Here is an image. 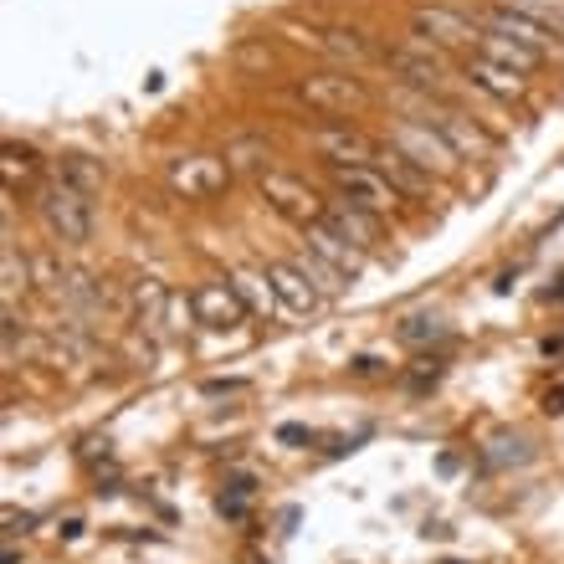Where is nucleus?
<instances>
[{
    "instance_id": "nucleus-18",
    "label": "nucleus",
    "mask_w": 564,
    "mask_h": 564,
    "mask_svg": "<svg viewBox=\"0 0 564 564\" xmlns=\"http://www.w3.org/2000/svg\"><path fill=\"white\" fill-rule=\"evenodd\" d=\"M324 226L328 231H339L355 252H375V241H380V231H375V216H365V210H355V206H344V200H334L328 206V216H324Z\"/></svg>"
},
{
    "instance_id": "nucleus-14",
    "label": "nucleus",
    "mask_w": 564,
    "mask_h": 564,
    "mask_svg": "<svg viewBox=\"0 0 564 564\" xmlns=\"http://www.w3.org/2000/svg\"><path fill=\"white\" fill-rule=\"evenodd\" d=\"M462 77H467V83H473L477 93L498 98V104H519L523 93H529V77L513 73V67H503V62L482 57V52H473V57L462 62Z\"/></svg>"
},
{
    "instance_id": "nucleus-13",
    "label": "nucleus",
    "mask_w": 564,
    "mask_h": 564,
    "mask_svg": "<svg viewBox=\"0 0 564 564\" xmlns=\"http://www.w3.org/2000/svg\"><path fill=\"white\" fill-rule=\"evenodd\" d=\"M170 303H175V293L164 288L154 272H139L134 282H129V308H134V328H144V334H170Z\"/></svg>"
},
{
    "instance_id": "nucleus-15",
    "label": "nucleus",
    "mask_w": 564,
    "mask_h": 564,
    "mask_svg": "<svg viewBox=\"0 0 564 564\" xmlns=\"http://www.w3.org/2000/svg\"><path fill=\"white\" fill-rule=\"evenodd\" d=\"M262 272H268V282L278 288V297H282V308H288V313H297V318H308V313L324 308V293L313 288L308 272L297 268V262H278V257H272V262H268Z\"/></svg>"
},
{
    "instance_id": "nucleus-24",
    "label": "nucleus",
    "mask_w": 564,
    "mask_h": 564,
    "mask_svg": "<svg viewBox=\"0 0 564 564\" xmlns=\"http://www.w3.org/2000/svg\"><path fill=\"white\" fill-rule=\"evenodd\" d=\"M57 180L77 185L83 195H93L98 185H104V170H98L93 160H83V154H62V160H57Z\"/></svg>"
},
{
    "instance_id": "nucleus-9",
    "label": "nucleus",
    "mask_w": 564,
    "mask_h": 564,
    "mask_svg": "<svg viewBox=\"0 0 564 564\" xmlns=\"http://www.w3.org/2000/svg\"><path fill=\"white\" fill-rule=\"evenodd\" d=\"M308 144L318 149V160L324 164H375L380 139H370L365 129H349V123H339V119H328L308 134Z\"/></svg>"
},
{
    "instance_id": "nucleus-21",
    "label": "nucleus",
    "mask_w": 564,
    "mask_h": 564,
    "mask_svg": "<svg viewBox=\"0 0 564 564\" xmlns=\"http://www.w3.org/2000/svg\"><path fill=\"white\" fill-rule=\"evenodd\" d=\"M0 278H6V282H0V293H6V308H11L15 293H26L31 278H36V262H26V257L6 241V252H0Z\"/></svg>"
},
{
    "instance_id": "nucleus-4",
    "label": "nucleus",
    "mask_w": 564,
    "mask_h": 564,
    "mask_svg": "<svg viewBox=\"0 0 564 564\" xmlns=\"http://www.w3.org/2000/svg\"><path fill=\"white\" fill-rule=\"evenodd\" d=\"M390 144L401 149L411 164H421L426 175H457V164H462V154L452 144H446L431 123H421V119H390Z\"/></svg>"
},
{
    "instance_id": "nucleus-1",
    "label": "nucleus",
    "mask_w": 564,
    "mask_h": 564,
    "mask_svg": "<svg viewBox=\"0 0 564 564\" xmlns=\"http://www.w3.org/2000/svg\"><path fill=\"white\" fill-rule=\"evenodd\" d=\"M36 216H42L46 237L62 241V247H83L93 237V195H83L67 180L36 185Z\"/></svg>"
},
{
    "instance_id": "nucleus-16",
    "label": "nucleus",
    "mask_w": 564,
    "mask_h": 564,
    "mask_svg": "<svg viewBox=\"0 0 564 564\" xmlns=\"http://www.w3.org/2000/svg\"><path fill=\"white\" fill-rule=\"evenodd\" d=\"M303 247H308L313 257H324V262H328L334 272H339L344 282H355L359 272H365V252H355V247H349V241H344L339 231H328L324 221L303 231Z\"/></svg>"
},
{
    "instance_id": "nucleus-6",
    "label": "nucleus",
    "mask_w": 564,
    "mask_h": 564,
    "mask_svg": "<svg viewBox=\"0 0 564 564\" xmlns=\"http://www.w3.org/2000/svg\"><path fill=\"white\" fill-rule=\"evenodd\" d=\"M416 113H411V119H421V123H431V129H436V134L446 139V144L457 149V154H473V160H488V134H482V129H477L473 119H467V113H462V108H452L446 104V98H431V93H421L416 104Z\"/></svg>"
},
{
    "instance_id": "nucleus-17",
    "label": "nucleus",
    "mask_w": 564,
    "mask_h": 564,
    "mask_svg": "<svg viewBox=\"0 0 564 564\" xmlns=\"http://www.w3.org/2000/svg\"><path fill=\"white\" fill-rule=\"evenodd\" d=\"M375 170H380V175H386L401 195H416V200H421V195H431V175L421 170V164L405 160V154H401L395 144H390V139H386L380 149H375Z\"/></svg>"
},
{
    "instance_id": "nucleus-11",
    "label": "nucleus",
    "mask_w": 564,
    "mask_h": 564,
    "mask_svg": "<svg viewBox=\"0 0 564 564\" xmlns=\"http://www.w3.org/2000/svg\"><path fill=\"white\" fill-rule=\"evenodd\" d=\"M191 303H195V318H200L206 328H237V324H247V318H252L231 278H206V282H195Z\"/></svg>"
},
{
    "instance_id": "nucleus-12",
    "label": "nucleus",
    "mask_w": 564,
    "mask_h": 564,
    "mask_svg": "<svg viewBox=\"0 0 564 564\" xmlns=\"http://www.w3.org/2000/svg\"><path fill=\"white\" fill-rule=\"evenodd\" d=\"M477 26L492 31V36H513V42L534 46V52H544V57H550L554 46H560V36H554L550 26L529 21V15L513 11V6H482V11H477Z\"/></svg>"
},
{
    "instance_id": "nucleus-23",
    "label": "nucleus",
    "mask_w": 564,
    "mask_h": 564,
    "mask_svg": "<svg viewBox=\"0 0 564 564\" xmlns=\"http://www.w3.org/2000/svg\"><path fill=\"white\" fill-rule=\"evenodd\" d=\"M36 164H42V160H36V149L15 144V139H11V144H6V160H0L6 185H11V191H15V185H31V180H36Z\"/></svg>"
},
{
    "instance_id": "nucleus-26",
    "label": "nucleus",
    "mask_w": 564,
    "mask_h": 564,
    "mask_svg": "<svg viewBox=\"0 0 564 564\" xmlns=\"http://www.w3.org/2000/svg\"><path fill=\"white\" fill-rule=\"evenodd\" d=\"M262 160H272L268 139H231V144H226V164H231V170H257V175H262Z\"/></svg>"
},
{
    "instance_id": "nucleus-8",
    "label": "nucleus",
    "mask_w": 564,
    "mask_h": 564,
    "mask_svg": "<svg viewBox=\"0 0 564 564\" xmlns=\"http://www.w3.org/2000/svg\"><path fill=\"white\" fill-rule=\"evenodd\" d=\"M293 93H297V104H308L313 113H328V119H339V113L365 104V88L349 73H308V77H297Z\"/></svg>"
},
{
    "instance_id": "nucleus-28",
    "label": "nucleus",
    "mask_w": 564,
    "mask_h": 564,
    "mask_svg": "<svg viewBox=\"0 0 564 564\" xmlns=\"http://www.w3.org/2000/svg\"><path fill=\"white\" fill-rule=\"evenodd\" d=\"M191 324H200V318H195V303L175 293V303H170V334H185Z\"/></svg>"
},
{
    "instance_id": "nucleus-3",
    "label": "nucleus",
    "mask_w": 564,
    "mask_h": 564,
    "mask_svg": "<svg viewBox=\"0 0 564 564\" xmlns=\"http://www.w3.org/2000/svg\"><path fill=\"white\" fill-rule=\"evenodd\" d=\"M257 195H262L268 210H278L282 221L303 226V231L328 216V200H318L313 185H303L297 175H282V170H262V175H257Z\"/></svg>"
},
{
    "instance_id": "nucleus-29",
    "label": "nucleus",
    "mask_w": 564,
    "mask_h": 564,
    "mask_svg": "<svg viewBox=\"0 0 564 564\" xmlns=\"http://www.w3.org/2000/svg\"><path fill=\"white\" fill-rule=\"evenodd\" d=\"M426 334H436V318H411L401 328V339H426Z\"/></svg>"
},
{
    "instance_id": "nucleus-7",
    "label": "nucleus",
    "mask_w": 564,
    "mask_h": 564,
    "mask_svg": "<svg viewBox=\"0 0 564 564\" xmlns=\"http://www.w3.org/2000/svg\"><path fill=\"white\" fill-rule=\"evenodd\" d=\"M411 36L436 46V52H462V46L482 42V26H477V15L446 11V6H416L411 11Z\"/></svg>"
},
{
    "instance_id": "nucleus-27",
    "label": "nucleus",
    "mask_w": 564,
    "mask_h": 564,
    "mask_svg": "<svg viewBox=\"0 0 564 564\" xmlns=\"http://www.w3.org/2000/svg\"><path fill=\"white\" fill-rule=\"evenodd\" d=\"M297 268L308 272V282H313V288H318V293H324V297L344 293V278H339V272H334V268H328L324 257H313V252H303V257H297Z\"/></svg>"
},
{
    "instance_id": "nucleus-22",
    "label": "nucleus",
    "mask_w": 564,
    "mask_h": 564,
    "mask_svg": "<svg viewBox=\"0 0 564 564\" xmlns=\"http://www.w3.org/2000/svg\"><path fill=\"white\" fill-rule=\"evenodd\" d=\"M318 52H328V57H339V62H365L370 57V46L359 42V31H344V26L318 31Z\"/></svg>"
},
{
    "instance_id": "nucleus-25",
    "label": "nucleus",
    "mask_w": 564,
    "mask_h": 564,
    "mask_svg": "<svg viewBox=\"0 0 564 564\" xmlns=\"http://www.w3.org/2000/svg\"><path fill=\"white\" fill-rule=\"evenodd\" d=\"M503 6H513V11H523L529 21H539V26H550L554 36H564V0H503Z\"/></svg>"
},
{
    "instance_id": "nucleus-2",
    "label": "nucleus",
    "mask_w": 564,
    "mask_h": 564,
    "mask_svg": "<svg viewBox=\"0 0 564 564\" xmlns=\"http://www.w3.org/2000/svg\"><path fill=\"white\" fill-rule=\"evenodd\" d=\"M328 185H334V195H339L344 206L365 210L375 221H386V216H395L405 206V195L375 164H328Z\"/></svg>"
},
{
    "instance_id": "nucleus-19",
    "label": "nucleus",
    "mask_w": 564,
    "mask_h": 564,
    "mask_svg": "<svg viewBox=\"0 0 564 564\" xmlns=\"http://www.w3.org/2000/svg\"><path fill=\"white\" fill-rule=\"evenodd\" d=\"M477 52L482 57H492V62H503V67H513V73H539L544 67V52H534V46H523V42H513V36H492V31H482V42H477Z\"/></svg>"
},
{
    "instance_id": "nucleus-20",
    "label": "nucleus",
    "mask_w": 564,
    "mask_h": 564,
    "mask_svg": "<svg viewBox=\"0 0 564 564\" xmlns=\"http://www.w3.org/2000/svg\"><path fill=\"white\" fill-rule=\"evenodd\" d=\"M231 282H237L247 313H257V318H278V313H288L282 308V297H278V288L268 282V272H237Z\"/></svg>"
},
{
    "instance_id": "nucleus-5",
    "label": "nucleus",
    "mask_w": 564,
    "mask_h": 564,
    "mask_svg": "<svg viewBox=\"0 0 564 564\" xmlns=\"http://www.w3.org/2000/svg\"><path fill=\"white\" fill-rule=\"evenodd\" d=\"M164 185L180 200H210L231 185V164H226V154H175L164 164Z\"/></svg>"
},
{
    "instance_id": "nucleus-10",
    "label": "nucleus",
    "mask_w": 564,
    "mask_h": 564,
    "mask_svg": "<svg viewBox=\"0 0 564 564\" xmlns=\"http://www.w3.org/2000/svg\"><path fill=\"white\" fill-rule=\"evenodd\" d=\"M386 62L401 73V83H411L416 93H431V98H442L446 93V67H442V57H436V46H426V42L411 36L405 46H390Z\"/></svg>"
}]
</instances>
